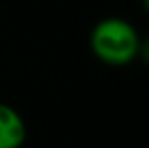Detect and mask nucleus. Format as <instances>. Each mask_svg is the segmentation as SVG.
Instances as JSON below:
<instances>
[{"instance_id":"1","label":"nucleus","mask_w":149,"mask_h":148,"mask_svg":"<svg viewBox=\"0 0 149 148\" xmlns=\"http://www.w3.org/2000/svg\"><path fill=\"white\" fill-rule=\"evenodd\" d=\"M89 48L100 63L125 67L140 57L142 38L130 21L123 17H104L93 27Z\"/></svg>"},{"instance_id":"2","label":"nucleus","mask_w":149,"mask_h":148,"mask_svg":"<svg viewBox=\"0 0 149 148\" xmlns=\"http://www.w3.org/2000/svg\"><path fill=\"white\" fill-rule=\"evenodd\" d=\"M26 122L13 106L0 103V148H21L26 141Z\"/></svg>"}]
</instances>
